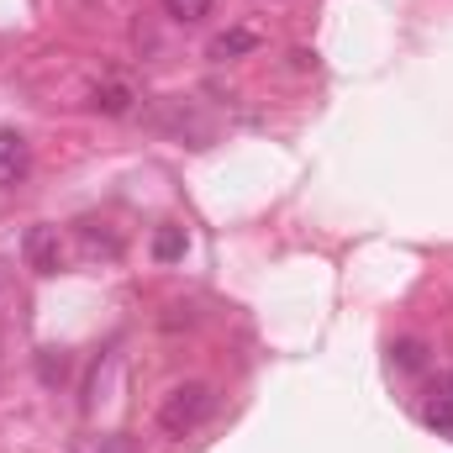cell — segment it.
<instances>
[{"label": "cell", "instance_id": "cell-1", "mask_svg": "<svg viewBox=\"0 0 453 453\" xmlns=\"http://www.w3.org/2000/svg\"><path fill=\"white\" fill-rule=\"evenodd\" d=\"M211 406H217V395H211V385H201V380L169 390V401L158 406V427H164V438H190V433L211 417Z\"/></svg>", "mask_w": 453, "mask_h": 453}, {"label": "cell", "instance_id": "cell-2", "mask_svg": "<svg viewBox=\"0 0 453 453\" xmlns=\"http://www.w3.org/2000/svg\"><path fill=\"white\" fill-rule=\"evenodd\" d=\"M27 169H32V148H27V137L11 132V127H0V190L21 185Z\"/></svg>", "mask_w": 453, "mask_h": 453}, {"label": "cell", "instance_id": "cell-3", "mask_svg": "<svg viewBox=\"0 0 453 453\" xmlns=\"http://www.w3.org/2000/svg\"><path fill=\"white\" fill-rule=\"evenodd\" d=\"M27 264H32L37 274H58V264H64L58 226H32V232H27Z\"/></svg>", "mask_w": 453, "mask_h": 453}, {"label": "cell", "instance_id": "cell-4", "mask_svg": "<svg viewBox=\"0 0 453 453\" xmlns=\"http://www.w3.org/2000/svg\"><path fill=\"white\" fill-rule=\"evenodd\" d=\"M422 422L433 427V433H453V374L427 395V406H422Z\"/></svg>", "mask_w": 453, "mask_h": 453}, {"label": "cell", "instance_id": "cell-5", "mask_svg": "<svg viewBox=\"0 0 453 453\" xmlns=\"http://www.w3.org/2000/svg\"><path fill=\"white\" fill-rule=\"evenodd\" d=\"M90 111H101V116H127V111H132V85H121V80L96 85V90H90Z\"/></svg>", "mask_w": 453, "mask_h": 453}, {"label": "cell", "instance_id": "cell-6", "mask_svg": "<svg viewBox=\"0 0 453 453\" xmlns=\"http://www.w3.org/2000/svg\"><path fill=\"white\" fill-rule=\"evenodd\" d=\"M253 48H258V37H253V32H248V27H232V32H222V37H217V42H211V58H242V53H253Z\"/></svg>", "mask_w": 453, "mask_h": 453}, {"label": "cell", "instance_id": "cell-7", "mask_svg": "<svg viewBox=\"0 0 453 453\" xmlns=\"http://www.w3.org/2000/svg\"><path fill=\"white\" fill-rule=\"evenodd\" d=\"M153 258H158V264L185 258V226H158V237H153Z\"/></svg>", "mask_w": 453, "mask_h": 453}, {"label": "cell", "instance_id": "cell-8", "mask_svg": "<svg viewBox=\"0 0 453 453\" xmlns=\"http://www.w3.org/2000/svg\"><path fill=\"white\" fill-rule=\"evenodd\" d=\"M164 16H174V21H201V16H211V0H164Z\"/></svg>", "mask_w": 453, "mask_h": 453}, {"label": "cell", "instance_id": "cell-9", "mask_svg": "<svg viewBox=\"0 0 453 453\" xmlns=\"http://www.w3.org/2000/svg\"><path fill=\"white\" fill-rule=\"evenodd\" d=\"M395 364L401 369H422V342H401L395 348Z\"/></svg>", "mask_w": 453, "mask_h": 453}]
</instances>
